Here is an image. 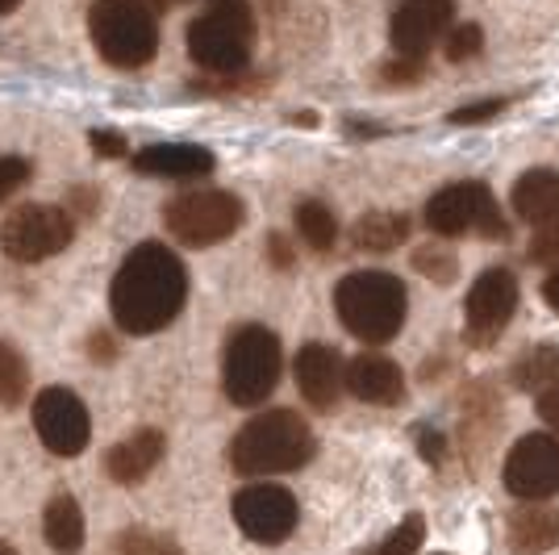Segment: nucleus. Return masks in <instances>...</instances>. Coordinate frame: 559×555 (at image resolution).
Listing matches in <instances>:
<instances>
[{
    "mask_svg": "<svg viewBox=\"0 0 559 555\" xmlns=\"http://www.w3.org/2000/svg\"><path fill=\"white\" fill-rule=\"evenodd\" d=\"M188 302V272L180 255L164 243H139L121 259L114 276V322L126 334H155L176 322V314Z\"/></svg>",
    "mask_w": 559,
    "mask_h": 555,
    "instance_id": "nucleus-1",
    "label": "nucleus"
},
{
    "mask_svg": "<svg viewBox=\"0 0 559 555\" xmlns=\"http://www.w3.org/2000/svg\"><path fill=\"white\" fill-rule=\"evenodd\" d=\"M318 439L297 410H267L255 414L230 442V463L238 476H280L297 472L313 460Z\"/></svg>",
    "mask_w": 559,
    "mask_h": 555,
    "instance_id": "nucleus-2",
    "label": "nucleus"
},
{
    "mask_svg": "<svg viewBox=\"0 0 559 555\" xmlns=\"http://www.w3.org/2000/svg\"><path fill=\"white\" fill-rule=\"evenodd\" d=\"M334 309L359 343H389L405 326L409 293L393 272H350L334 288Z\"/></svg>",
    "mask_w": 559,
    "mask_h": 555,
    "instance_id": "nucleus-3",
    "label": "nucleus"
},
{
    "mask_svg": "<svg viewBox=\"0 0 559 555\" xmlns=\"http://www.w3.org/2000/svg\"><path fill=\"white\" fill-rule=\"evenodd\" d=\"M255 50V13L247 0H205V13L188 22V55L213 75H238Z\"/></svg>",
    "mask_w": 559,
    "mask_h": 555,
    "instance_id": "nucleus-4",
    "label": "nucleus"
},
{
    "mask_svg": "<svg viewBox=\"0 0 559 555\" xmlns=\"http://www.w3.org/2000/svg\"><path fill=\"white\" fill-rule=\"evenodd\" d=\"M88 34L96 55L121 71L146 68L159 50V25L142 0H93Z\"/></svg>",
    "mask_w": 559,
    "mask_h": 555,
    "instance_id": "nucleus-5",
    "label": "nucleus"
},
{
    "mask_svg": "<svg viewBox=\"0 0 559 555\" xmlns=\"http://www.w3.org/2000/svg\"><path fill=\"white\" fill-rule=\"evenodd\" d=\"M280 368H284V355H280L276 334L267 326H238L226 343V364H222L226 397L242 410L263 405L276 393Z\"/></svg>",
    "mask_w": 559,
    "mask_h": 555,
    "instance_id": "nucleus-6",
    "label": "nucleus"
},
{
    "mask_svg": "<svg viewBox=\"0 0 559 555\" xmlns=\"http://www.w3.org/2000/svg\"><path fill=\"white\" fill-rule=\"evenodd\" d=\"M242 201L222 188H201V192H185L164 209V226L176 243L185 247H213L226 243L238 226H242Z\"/></svg>",
    "mask_w": 559,
    "mask_h": 555,
    "instance_id": "nucleus-7",
    "label": "nucleus"
},
{
    "mask_svg": "<svg viewBox=\"0 0 559 555\" xmlns=\"http://www.w3.org/2000/svg\"><path fill=\"white\" fill-rule=\"evenodd\" d=\"M426 226L439 238H460L467 231L485 234V238H506L510 234L489 185H480V180H460V185L439 188L426 201Z\"/></svg>",
    "mask_w": 559,
    "mask_h": 555,
    "instance_id": "nucleus-8",
    "label": "nucleus"
},
{
    "mask_svg": "<svg viewBox=\"0 0 559 555\" xmlns=\"http://www.w3.org/2000/svg\"><path fill=\"white\" fill-rule=\"evenodd\" d=\"M75 238L71 209L59 205H22L13 209L0 226V251L17 263H38L59 255Z\"/></svg>",
    "mask_w": 559,
    "mask_h": 555,
    "instance_id": "nucleus-9",
    "label": "nucleus"
},
{
    "mask_svg": "<svg viewBox=\"0 0 559 555\" xmlns=\"http://www.w3.org/2000/svg\"><path fill=\"white\" fill-rule=\"evenodd\" d=\"M234 522L238 531L255 543H284L288 534L297 531V497L284 485H247L242 493H234Z\"/></svg>",
    "mask_w": 559,
    "mask_h": 555,
    "instance_id": "nucleus-10",
    "label": "nucleus"
},
{
    "mask_svg": "<svg viewBox=\"0 0 559 555\" xmlns=\"http://www.w3.org/2000/svg\"><path fill=\"white\" fill-rule=\"evenodd\" d=\"M513 309H518V280H513V272H506V268H489V272H480L476 284L467 288V302H464L467 343L489 347L492 339L510 326Z\"/></svg>",
    "mask_w": 559,
    "mask_h": 555,
    "instance_id": "nucleus-11",
    "label": "nucleus"
},
{
    "mask_svg": "<svg viewBox=\"0 0 559 555\" xmlns=\"http://www.w3.org/2000/svg\"><path fill=\"white\" fill-rule=\"evenodd\" d=\"M34 426H38L43 447L55 456H80L93 439V422H88L84 401L59 385L34 397Z\"/></svg>",
    "mask_w": 559,
    "mask_h": 555,
    "instance_id": "nucleus-12",
    "label": "nucleus"
},
{
    "mask_svg": "<svg viewBox=\"0 0 559 555\" xmlns=\"http://www.w3.org/2000/svg\"><path fill=\"white\" fill-rule=\"evenodd\" d=\"M506 488L522 501H547L559 493V439L526 435L513 442L506 460Z\"/></svg>",
    "mask_w": 559,
    "mask_h": 555,
    "instance_id": "nucleus-13",
    "label": "nucleus"
},
{
    "mask_svg": "<svg viewBox=\"0 0 559 555\" xmlns=\"http://www.w3.org/2000/svg\"><path fill=\"white\" fill-rule=\"evenodd\" d=\"M451 22H455V0H401L393 22H389V38H393L396 55L426 59L435 43L447 38Z\"/></svg>",
    "mask_w": 559,
    "mask_h": 555,
    "instance_id": "nucleus-14",
    "label": "nucleus"
},
{
    "mask_svg": "<svg viewBox=\"0 0 559 555\" xmlns=\"http://www.w3.org/2000/svg\"><path fill=\"white\" fill-rule=\"evenodd\" d=\"M293 376H297V389L313 410H334V401L347 389V368L330 343H305L297 351Z\"/></svg>",
    "mask_w": 559,
    "mask_h": 555,
    "instance_id": "nucleus-15",
    "label": "nucleus"
},
{
    "mask_svg": "<svg viewBox=\"0 0 559 555\" xmlns=\"http://www.w3.org/2000/svg\"><path fill=\"white\" fill-rule=\"evenodd\" d=\"M134 172L159 176V180H197V176L213 172V155L192 142H155L134 155Z\"/></svg>",
    "mask_w": 559,
    "mask_h": 555,
    "instance_id": "nucleus-16",
    "label": "nucleus"
},
{
    "mask_svg": "<svg viewBox=\"0 0 559 555\" xmlns=\"http://www.w3.org/2000/svg\"><path fill=\"white\" fill-rule=\"evenodd\" d=\"M347 393L368 405H396L405 397V376L384 355H355L347 364Z\"/></svg>",
    "mask_w": 559,
    "mask_h": 555,
    "instance_id": "nucleus-17",
    "label": "nucleus"
},
{
    "mask_svg": "<svg viewBox=\"0 0 559 555\" xmlns=\"http://www.w3.org/2000/svg\"><path fill=\"white\" fill-rule=\"evenodd\" d=\"M164 451H167V439L159 430H134V435H126L109 451V460H105L109 481H117V485H139V481H146L155 472V463L164 460Z\"/></svg>",
    "mask_w": 559,
    "mask_h": 555,
    "instance_id": "nucleus-18",
    "label": "nucleus"
},
{
    "mask_svg": "<svg viewBox=\"0 0 559 555\" xmlns=\"http://www.w3.org/2000/svg\"><path fill=\"white\" fill-rule=\"evenodd\" d=\"M513 213L526 226H551L559 222V172L551 167H535L513 185Z\"/></svg>",
    "mask_w": 559,
    "mask_h": 555,
    "instance_id": "nucleus-19",
    "label": "nucleus"
},
{
    "mask_svg": "<svg viewBox=\"0 0 559 555\" xmlns=\"http://www.w3.org/2000/svg\"><path fill=\"white\" fill-rule=\"evenodd\" d=\"M510 552L513 555H547L559 547V509L526 506L510 513Z\"/></svg>",
    "mask_w": 559,
    "mask_h": 555,
    "instance_id": "nucleus-20",
    "label": "nucleus"
},
{
    "mask_svg": "<svg viewBox=\"0 0 559 555\" xmlns=\"http://www.w3.org/2000/svg\"><path fill=\"white\" fill-rule=\"evenodd\" d=\"M43 534H47V543L55 547L59 555H75L84 547V513H80V501L75 497H55L43 513Z\"/></svg>",
    "mask_w": 559,
    "mask_h": 555,
    "instance_id": "nucleus-21",
    "label": "nucleus"
},
{
    "mask_svg": "<svg viewBox=\"0 0 559 555\" xmlns=\"http://www.w3.org/2000/svg\"><path fill=\"white\" fill-rule=\"evenodd\" d=\"M409 238V217L405 213H364L359 222H355V231H350V243L359 247V251H393Z\"/></svg>",
    "mask_w": 559,
    "mask_h": 555,
    "instance_id": "nucleus-22",
    "label": "nucleus"
},
{
    "mask_svg": "<svg viewBox=\"0 0 559 555\" xmlns=\"http://www.w3.org/2000/svg\"><path fill=\"white\" fill-rule=\"evenodd\" d=\"M293 222H297V234H301V243L309 251L326 255L338 243V222H334L330 205H322V201H301L293 209Z\"/></svg>",
    "mask_w": 559,
    "mask_h": 555,
    "instance_id": "nucleus-23",
    "label": "nucleus"
},
{
    "mask_svg": "<svg viewBox=\"0 0 559 555\" xmlns=\"http://www.w3.org/2000/svg\"><path fill=\"white\" fill-rule=\"evenodd\" d=\"M513 389H526V393H543L547 385L559 380V347H535L526 359H518L510 371Z\"/></svg>",
    "mask_w": 559,
    "mask_h": 555,
    "instance_id": "nucleus-24",
    "label": "nucleus"
},
{
    "mask_svg": "<svg viewBox=\"0 0 559 555\" xmlns=\"http://www.w3.org/2000/svg\"><path fill=\"white\" fill-rule=\"evenodd\" d=\"M29 393V368L13 343H0V405H22Z\"/></svg>",
    "mask_w": 559,
    "mask_h": 555,
    "instance_id": "nucleus-25",
    "label": "nucleus"
},
{
    "mask_svg": "<svg viewBox=\"0 0 559 555\" xmlns=\"http://www.w3.org/2000/svg\"><path fill=\"white\" fill-rule=\"evenodd\" d=\"M421 539H426V518H421V513H409L396 531H389L376 547H368L364 555H414L421 547Z\"/></svg>",
    "mask_w": 559,
    "mask_h": 555,
    "instance_id": "nucleus-26",
    "label": "nucleus"
},
{
    "mask_svg": "<svg viewBox=\"0 0 559 555\" xmlns=\"http://www.w3.org/2000/svg\"><path fill=\"white\" fill-rule=\"evenodd\" d=\"M117 555H180V547L167 539V534H155V531H126L117 534L114 543Z\"/></svg>",
    "mask_w": 559,
    "mask_h": 555,
    "instance_id": "nucleus-27",
    "label": "nucleus"
},
{
    "mask_svg": "<svg viewBox=\"0 0 559 555\" xmlns=\"http://www.w3.org/2000/svg\"><path fill=\"white\" fill-rule=\"evenodd\" d=\"M480 47H485V29H480L476 22L447 29V38H443V50L451 63H464V59H472V55H480Z\"/></svg>",
    "mask_w": 559,
    "mask_h": 555,
    "instance_id": "nucleus-28",
    "label": "nucleus"
},
{
    "mask_svg": "<svg viewBox=\"0 0 559 555\" xmlns=\"http://www.w3.org/2000/svg\"><path fill=\"white\" fill-rule=\"evenodd\" d=\"M414 268L426 272L430 280H439V284H451V280H455V255L443 251V247H421V251L414 255Z\"/></svg>",
    "mask_w": 559,
    "mask_h": 555,
    "instance_id": "nucleus-29",
    "label": "nucleus"
},
{
    "mask_svg": "<svg viewBox=\"0 0 559 555\" xmlns=\"http://www.w3.org/2000/svg\"><path fill=\"white\" fill-rule=\"evenodd\" d=\"M29 180V163L17 160V155H9V160H0V205L17 192V188Z\"/></svg>",
    "mask_w": 559,
    "mask_h": 555,
    "instance_id": "nucleus-30",
    "label": "nucleus"
},
{
    "mask_svg": "<svg viewBox=\"0 0 559 555\" xmlns=\"http://www.w3.org/2000/svg\"><path fill=\"white\" fill-rule=\"evenodd\" d=\"M506 109V101L501 96H492V101H480V105H464V109H455L451 114V126H480V121H489Z\"/></svg>",
    "mask_w": 559,
    "mask_h": 555,
    "instance_id": "nucleus-31",
    "label": "nucleus"
},
{
    "mask_svg": "<svg viewBox=\"0 0 559 555\" xmlns=\"http://www.w3.org/2000/svg\"><path fill=\"white\" fill-rule=\"evenodd\" d=\"M531 259L535 263H547V268H559V226L551 222L543 234H535V243H531Z\"/></svg>",
    "mask_w": 559,
    "mask_h": 555,
    "instance_id": "nucleus-32",
    "label": "nucleus"
},
{
    "mask_svg": "<svg viewBox=\"0 0 559 555\" xmlns=\"http://www.w3.org/2000/svg\"><path fill=\"white\" fill-rule=\"evenodd\" d=\"M384 80H389V84H414V80H421V59L401 55L393 63H384Z\"/></svg>",
    "mask_w": 559,
    "mask_h": 555,
    "instance_id": "nucleus-33",
    "label": "nucleus"
},
{
    "mask_svg": "<svg viewBox=\"0 0 559 555\" xmlns=\"http://www.w3.org/2000/svg\"><path fill=\"white\" fill-rule=\"evenodd\" d=\"M93 151H96V155H105V160H117V155H126V139H121V134H114V130H96Z\"/></svg>",
    "mask_w": 559,
    "mask_h": 555,
    "instance_id": "nucleus-34",
    "label": "nucleus"
},
{
    "mask_svg": "<svg viewBox=\"0 0 559 555\" xmlns=\"http://www.w3.org/2000/svg\"><path fill=\"white\" fill-rule=\"evenodd\" d=\"M538 414H543V422H547V426H556V430H559V380H556V385H547V389L538 393Z\"/></svg>",
    "mask_w": 559,
    "mask_h": 555,
    "instance_id": "nucleus-35",
    "label": "nucleus"
},
{
    "mask_svg": "<svg viewBox=\"0 0 559 555\" xmlns=\"http://www.w3.org/2000/svg\"><path fill=\"white\" fill-rule=\"evenodd\" d=\"M267 255H272L276 268H293V247H288L284 234H272V238H267Z\"/></svg>",
    "mask_w": 559,
    "mask_h": 555,
    "instance_id": "nucleus-36",
    "label": "nucleus"
},
{
    "mask_svg": "<svg viewBox=\"0 0 559 555\" xmlns=\"http://www.w3.org/2000/svg\"><path fill=\"white\" fill-rule=\"evenodd\" d=\"M421 456H426L430 463H443V439L430 435V430H421Z\"/></svg>",
    "mask_w": 559,
    "mask_h": 555,
    "instance_id": "nucleus-37",
    "label": "nucleus"
},
{
    "mask_svg": "<svg viewBox=\"0 0 559 555\" xmlns=\"http://www.w3.org/2000/svg\"><path fill=\"white\" fill-rule=\"evenodd\" d=\"M543 302H547L559 314V268L547 280H543Z\"/></svg>",
    "mask_w": 559,
    "mask_h": 555,
    "instance_id": "nucleus-38",
    "label": "nucleus"
},
{
    "mask_svg": "<svg viewBox=\"0 0 559 555\" xmlns=\"http://www.w3.org/2000/svg\"><path fill=\"white\" fill-rule=\"evenodd\" d=\"M93 359H114V343H109V334H93Z\"/></svg>",
    "mask_w": 559,
    "mask_h": 555,
    "instance_id": "nucleus-39",
    "label": "nucleus"
},
{
    "mask_svg": "<svg viewBox=\"0 0 559 555\" xmlns=\"http://www.w3.org/2000/svg\"><path fill=\"white\" fill-rule=\"evenodd\" d=\"M17 4H22V0H0V17H4V13H13Z\"/></svg>",
    "mask_w": 559,
    "mask_h": 555,
    "instance_id": "nucleus-40",
    "label": "nucleus"
},
{
    "mask_svg": "<svg viewBox=\"0 0 559 555\" xmlns=\"http://www.w3.org/2000/svg\"><path fill=\"white\" fill-rule=\"evenodd\" d=\"M0 555H17V547H9V543H0Z\"/></svg>",
    "mask_w": 559,
    "mask_h": 555,
    "instance_id": "nucleus-41",
    "label": "nucleus"
}]
</instances>
